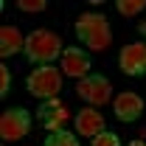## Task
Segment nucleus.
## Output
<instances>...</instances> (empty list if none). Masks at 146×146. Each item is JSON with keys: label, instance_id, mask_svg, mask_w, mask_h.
<instances>
[{"label": "nucleus", "instance_id": "nucleus-1", "mask_svg": "<svg viewBox=\"0 0 146 146\" xmlns=\"http://www.w3.org/2000/svg\"><path fill=\"white\" fill-rule=\"evenodd\" d=\"M23 54H25L28 62H34L36 68H42V65H51L56 59H62L65 48H62V39L54 31L36 28V31H31V34L25 36V51Z\"/></svg>", "mask_w": 146, "mask_h": 146}, {"label": "nucleus", "instance_id": "nucleus-2", "mask_svg": "<svg viewBox=\"0 0 146 146\" xmlns=\"http://www.w3.org/2000/svg\"><path fill=\"white\" fill-rule=\"evenodd\" d=\"M76 39L84 42L87 51H107L110 42H112V28L104 14H82L76 20Z\"/></svg>", "mask_w": 146, "mask_h": 146}, {"label": "nucleus", "instance_id": "nucleus-3", "mask_svg": "<svg viewBox=\"0 0 146 146\" xmlns=\"http://www.w3.org/2000/svg\"><path fill=\"white\" fill-rule=\"evenodd\" d=\"M25 90L31 93L39 101H51L59 96L62 90V73L56 70L54 65H42V68H34L25 79Z\"/></svg>", "mask_w": 146, "mask_h": 146}, {"label": "nucleus", "instance_id": "nucleus-4", "mask_svg": "<svg viewBox=\"0 0 146 146\" xmlns=\"http://www.w3.org/2000/svg\"><path fill=\"white\" fill-rule=\"evenodd\" d=\"M76 96L84 98L93 107H104L110 98H112V82H110L107 76H101V73H90V76H84L76 84Z\"/></svg>", "mask_w": 146, "mask_h": 146}, {"label": "nucleus", "instance_id": "nucleus-5", "mask_svg": "<svg viewBox=\"0 0 146 146\" xmlns=\"http://www.w3.org/2000/svg\"><path fill=\"white\" fill-rule=\"evenodd\" d=\"M31 132V112L25 107H9L0 118V138L3 141H20Z\"/></svg>", "mask_w": 146, "mask_h": 146}, {"label": "nucleus", "instance_id": "nucleus-6", "mask_svg": "<svg viewBox=\"0 0 146 146\" xmlns=\"http://www.w3.org/2000/svg\"><path fill=\"white\" fill-rule=\"evenodd\" d=\"M36 121L39 127H45L48 132H62L70 121V110L62 98H51V101H39L36 107Z\"/></svg>", "mask_w": 146, "mask_h": 146}, {"label": "nucleus", "instance_id": "nucleus-7", "mask_svg": "<svg viewBox=\"0 0 146 146\" xmlns=\"http://www.w3.org/2000/svg\"><path fill=\"white\" fill-rule=\"evenodd\" d=\"M118 68L132 79L146 76V42H129L118 54Z\"/></svg>", "mask_w": 146, "mask_h": 146}, {"label": "nucleus", "instance_id": "nucleus-8", "mask_svg": "<svg viewBox=\"0 0 146 146\" xmlns=\"http://www.w3.org/2000/svg\"><path fill=\"white\" fill-rule=\"evenodd\" d=\"M93 70V56L84 51V48H65V54H62V73L65 76H70V79H84V76H90Z\"/></svg>", "mask_w": 146, "mask_h": 146}, {"label": "nucleus", "instance_id": "nucleus-9", "mask_svg": "<svg viewBox=\"0 0 146 146\" xmlns=\"http://www.w3.org/2000/svg\"><path fill=\"white\" fill-rule=\"evenodd\" d=\"M112 112H115V118L118 121H124V124H132V121H138L141 115H143V98L138 96V93H118L115 98H112Z\"/></svg>", "mask_w": 146, "mask_h": 146}, {"label": "nucleus", "instance_id": "nucleus-10", "mask_svg": "<svg viewBox=\"0 0 146 146\" xmlns=\"http://www.w3.org/2000/svg\"><path fill=\"white\" fill-rule=\"evenodd\" d=\"M73 124H76V135L93 141L98 132H104V115L96 107H82V112L73 118Z\"/></svg>", "mask_w": 146, "mask_h": 146}, {"label": "nucleus", "instance_id": "nucleus-11", "mask_svg": "<svg viewBox=\"0 0 146 146\" xmlns=\"http://www.w3.org/2000/svg\"><path fill=\"white\" fill-rule=\"evenodd\" d=\"M20 51H25V36L17 31V25H3L0 28V56L9 59Z\"/></svg>", "mask_w": 146, "mask_h": 146}, {"label": "nucleus", "instance_id": "nucleus-12", "mask_svg": "<svg viewBox=\"0 0 146 146\" xmlns=\"http://www.w3.org/2000/svg\"><path fill=\"white\" fill-rule=\"evenodd\" d=\"M42 146H79V135L70 132V129H62V132H51L45 138Z\"/></svg>", "mask_w": 146, "mask_h": 146}, {"label": "nucleus", "instance_id": "nucleus-13", "mask_svg": "<svg viewBox=\"0 0 146 146\" xmlns=\"http://www.w3.org/2000/svg\"><path fill=\"white\" fill-rule=\"evenodd\" d=\"M115 9H118L124 17H135V14H141L146 9V0H118Z\"/></svg>", "mask_w": 146, "mask_h": 146}, {"label": "nucleus", "instance_id": "nucleus-14", "mask_svg": "<svg viewBox=\"0 0 146 146\" xmlns=\"http://www.w3.org/2000/svg\"><path fill=\"white\" fill-rule=\"evenodd\" d=\"M90 146H121V138H118L115 132L104 129V132H98V135L90 141Z\"/></svg>", "mask_w": 146, "mask_h": 146}, {"label": "nucleus", "instance_id": "nucleus-15", "mask_svg": "<svg viewBox=\"0 0 146 146\" xmlns=\"http://www.w3.org/2000/svg\"><path fill=\"white\" fill-rule=\"evenodd\" d=\"M17 9L20 11H45L48 3L45 0H17Z\"/></svg>", "mask_w": 146, "mask_h": 146}, {"label": "nucleus", "instance_id": "nucleus-16", "mask_svg": "<svg viewBox=\"0 0 146 146\" xmlns=\"http://www.w3.org/2000/svg\"><path fill=\"white\" fill-rule=\"evenodd\" d=\"M9 90H11V73L6 65H0V96H9Z\"/></svg>", "mask_w": 146, "mask_h": 146}, {"label": "nucleus", "instance_id": "nucleus-17", "mask_svg": "<svg viewBox=\"0 0 146 146\" xmlns=\"http://www.w3.org/2000/svg\"><path fill=\"white\" fill-rule=\"evenodd\" d=\"M127 146H146V143H143V141H129Z\"/></svg>", "mask_w": 146, "mask_h": 146}, {"label": "nucleus", "instance_id": "nucleus-18", "mask_svg": "<svg viewBox=\"0 0 146 146\" xmlns=\"http://www.w3.org/2000/svg\"><path fill=\"white\" fill-rule=\"evenodd\" d=\"M138 31H141V34L146 36V23H141V25H138Z\"/></svg>", "mask_w": 146, "mask_h": 146}]
</instances>
